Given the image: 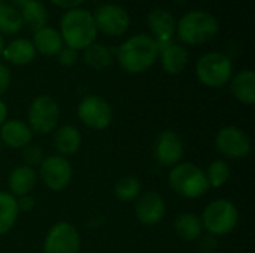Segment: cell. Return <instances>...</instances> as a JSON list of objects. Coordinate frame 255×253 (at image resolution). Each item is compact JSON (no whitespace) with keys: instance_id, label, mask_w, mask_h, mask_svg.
<instances>
[{"instance_id":"20","label":"cell","mask_w":255,"mask_h":253,"mask_svg":"<svg viewBox=\"0 0 255 253\" xmlns=\"http://www.w3.org/2000/svg\"><path fill=\"white\" fill-rule=\"evenodd\" d=\"M160 51H161V66L167 73L178 75L185 69L188 63V52L187 49H184V46L167 43L163 48H160Z\"/></svg>"},{"instance_id":"7","label":"cell","mask_w":255,"mask_h":253,"mask_svg":"<svg viewBox=\"0 0 255 253\" xmlns=\"http://www.w3.org/2000/svg\"><path fill=\"white\" fill-rule=\"evenodd\" d=\"M232 70L233 66L230 58L221 52H209L203 55L196 66L199 81L209 88L226 85L232 78Z\"/></svg>"},{"instance_id":"17","label":"cell","mask_w":255,"mask_h":253,"mask_svg":"<svg viewBox=\"0 0 255 253\" xmlns=\"http://www.w3.org/2000/svg\"><path fill=\"white\" fill-rule=\"evenodd\" d=\"M81 145H82V136L75 125L67 124L57 128L54 134V146L55 151L58 152L57 155H61L64 158L75 155L81 149Z\"/></svg>"},{"instance_id":"37","label":"cell","mask_w":255,"mask_h":253,"mask_svg":"<svg viewBox=\"0 0 255 253\" xmlns=\"http://www.w3.org/2000/svg\"><path fill=\"white\" fill-rule=\"evenodd\" d=\"M1 52H3V37L0 34V55H1Z\"/></svg>"},{"instance_id":"21","label":"cell","mask_w":255,"mask_h":253,"mask_svg":"<svg viewBox=\"0 0 255 253\" xmlns=\"http://www.w3.org/2000/svg\"><path fill=\"white\" fill-rule=\"evenodd\" d=\"M175 231L178 237L184 242H196L202 237L203 233V225L202 219L190 212L178 215L175 219Z\"/></svg>"},{"instance_id":"9","label":"cell","mask_w":255,"mask_h":253,"mask_svg":"<svg viewBox=\"0 0 255 253\" xmlns=\"http://www.w3.org/2000/svg\"><path fill=\"white\" fill-rule=\"evenodd\" d=\"M215 148L226 158L242 160L251 154V140L242 128L227 125L217 133Z\"/></svg>"},{"instance_id":"16","label":"cell","mask_w":255,"mask_h":253,"mask_svg":"<svg viewBox=\"0 0 255 253\" xmlns=\"http://www.w3.org/2000/svg\"><path fill=\"white\" fill-rule=\"evenodd\" d=\"M37 183V173L33 167H28L25 164L16 166L12 169L7 177V186H9V194L13 195L15 198L28 195L34 189Z\"/></svg>"},{"instance_id":"35","label":"cell","mask_w":255,"mask_h":253,"mask_svg":"<svg viewBox=\"0 0 255 253\" xmlns=\"http://www.w3.org/2000/svg\"><path fill=\"white\" fill-rule=\"evenodd\" d=\"M52 1L58 6H63V7H75V6L81 4L84 0H52Z\"/></svg>"},{"instance_id":"10","label":"cell","mask_w":255,"mask_h":253,"mask_svg":"<svg viewBox=\"0 0 255 253\" xmlns=\"http://www.w3.org/2000/svg\"><path fill=\"white\" fill-rule=\"evenodd\" d=\"M79 121L91 130H105L112 122V107L100 95H87L78 104Z\"/></svg>"},{"instance_id":"3","label":"cell","mask_w":255,"mask_h":253,"mask_svg":"<svg viewBox=\"0 0 255 253\" xmlns=\"http://www.w3.org/2000/svg\"><path fill=\"white\" fill-rule=\"evenodd\" d=\"M169 185L178 195L191 200L203 197L209 189L205 170L193 163L173 166L169 173Z\"/></svg>"},{"instance_id":"2","label":"cell","mask_w":255,"mask_h":253,"mask_svg":"<svg viewBox=\"0 0 255 253\" xmlns=\"http://www.w3.org/2000/svg\"><path fill=\"white\" fill-rule=\"evenodd\" d=\"M97 36L93 15L85 9H70L61 18V39L70 49L90 46Z\"/></svg>"},{"instance_id":"31","label":"cell","mask_w":255,"mask_h":253,"mask_svg":"<svg viewBox=\"0 0 255 253\" xmlns=\"http://www.w3.org/2000/svg\"><path fill=\"white\" fill-rule=\"evenodd\" d=\"M58 60H60V63L63 64V66H67V67H70V66H73L75 63H76V60H78V54H76V51L75 49H70V48H63L60 52H58Z\"/></svg>"},{"instance_id":"25","label":"cell","mask_w":255,"mask_h":253,"mask_svg":"<svg viewBox=\"0 0 255 253\" xmlns=\"http://www.w3.org/2000/svg\"><path fill=\"white\" fill-rule=\"evenodd\" d=\"M114 194L120 201L131 203L136 201L137 197L142 194V185L134 176H123L117 180L114 186Z\"/></svg>"},{"instance_id":"22","label":"cell","mask_w":255,"mask_h":253,"mask_svg":"<svg viewBox=\"0 0 255 253\" xmlns=\"http://www.w3.org/2000/svg\"><path fill=\"white\" fill-rule=\"evenodd\" d=\"M33 46L43 55H55L63 49V39L57 30L51 27H42L34 33Z\"/></svg>"},{"instance_id":"1","label":"cell","mask_w":255,"mask_h":253,"mask_svg":"<svg viewBox=\"0 0 255 253\" xmlns=\"http://www.w3.org/2000/svg\"><path fill=\"white\" fill-rule=\"evenodd\" d=\"M160 52L155 39L146 34H137L127 39L118 48V63L130 73H142L148 70L157 60Z\"/></svg>"},{"instance_id":"30","label":"cell","mask_w":255,"mask_h":253,"mask_svg":"<svg viewBox=\"0 0 255 253\" xmlns=\"http://www.w3.org/2000/svg\"><path fill=\"white\" fill-rule=\"evenodd\" d=\"M43 158L45 157H43V151H42L40 146L33 145V143H28L27 146L22 148V161H24L25 166L33 167V169L36 166L39 167V164L42 163Z\"/></svg>"},{"instance_id":"28","label":"cell","mask_w":255,"mask_h":253,"mask_svg":"<svg viewBox=\"0 0 255 253\" xmlns=\"http://www.w3.org/2000/svg\"><path fill=\"white\" fill-rule=\"evenodd\" d=\"M84 60L90 67L100 70V69H105L111 64L112 54H111L109 48L99 45V43H91L90 46L85 48Z\"/></svg>"},{"instance_id":"18","label":"cell","mask_w":255,"mask_h":253,"mask_svg":"<svg viewBox=\"0 0 255 253\" xmlns=\"http://www.w3.org/2000/svg\"><path fill=\"white\" fill-rule=\"evenodd\" d=\"M148 24L151 30L158 36V48H163L169 43V39L175 31V19L173 15L163 9H154L148 15Z\"/></svg>"},{"instance_id":"36","label":"cell","mask_w":255,"mask_h":253,"mask_svg":"<svg viewBox=\"0 0 255 253\" xmlns=\"http://www.w3.org/2000/svg\"><path fill=\"white\" fill-rule=\"evenodd\" d=\"M7 121V106L3 100H0V127Z\"/></svg>"},{"instance_id":"12","label":"cell","mask_w":255,"mask_h":253,"mask_svg":"<svg viewBox=\"0 0 255 253\" xmlns=\"http://www.w3.org/2000/svg\"><path fill=\"white\" fill-rule=\"evenodd\" d=\"M184 140L182 137L172 131L166 130L158 134L154 143V155L155 160L164 167H173L179 164L181 158L184 157Z\"/></svg>"},{"instance_id":"14","label":"cell","mask_w":255,"mask_h":253,"mask_svg":"<svg viewBox=\"0 0 255 253\" xmlns=\"http://www.w3.org/2000/svg\"><path fill=\"white\" fill-rule=\"evenodd\" d=\"M134 213L140 224H143L146 227H154V225L160 224L166 216L164 198L155 191L143 192L136 200Z\"/></svg>"},{"instance_id":"32","label":"cell","mask_w":255,"mask_h":253,"mask_svg":"<svg viewBox=\"0 0 255 253\" xmlns=\"http://www.w3.org/2000/svg\"><path fill=\"white\" fill-rule=\"evenodd\" d=\"M10 85V72L9 69L0 63V95H3Z\"/></svg>"},{"instance_id":"13","label":"cell","mask_w":255,"mask_h":253,"mask_svg":"<svg viewBox=\"0 0 255 253\" xmlns=\"http://www.w3.org/2000/svg\"><path fill=\"white\" fill-rule=\"evenodd\" d=\"M96 27L100 28L105 34L120 36L123 34L130 22L128 13L118 4H102L96 9L94 13Z\"/></svg>"},{"instance_id":"6","label":"cell","mask_w":255,"mask_h":253,"mask_svg":"<svg viewBox=\"0 0 255 253\" xmlns=\"http://www.w3.org/2000/svg\"><path fill=\"white\" fill-rule=\"evenodd\" d=\"M60 121V106L51 95L36 97L28 109V127L33 134H49L52 133Z\"/></svg>"},{"instance_id":"5","label":"cell","mask_w":255,"mask_h":253,"mask_svg":"<svg viewBox=\"0 0 255 253\" xmlns=\"http://www.w3.org/2000/svg\"><path fill=\"white\" fill-rule=\"evenodd\" d=\"M218 33V21L208 12L193 10L184 15L178 24V36L182 42L197 45L211 40Z\"/></svg>"},{"instance_id":"33","label":"cell","mask_w":255,"mask_h":253,"mask_svg":"<svg viewBox=\"0 0 255 253\" xmlns=\"http://www.w3.org/2000/svg\"><path fill=\"white\" fill-rule=\"evenodd\" d=\"M218 243H217V237L214 236H206L200 240V251L202 253H214L217 249Z\"/></svg>"},{"instance_id":"34","label":"cell","mask_w":255,"mask_h":253,"mask_svg":"<svg viewBox=\"0 0 255 253\" xmlns=\"http://www.w3.org/2000/svg\"><path fill=\"white\" fill-rule=\"evenodd\" d=\"M16 206L19 212H30L34 207V198L31 197V194L28 195H22L16 198Z\"/></svg>"},{"instance_id":"11","label":"cell","mask_w":255,"mask_h":253,"mask_svg":"<svg viewBox=\"0 0 255 253\" xmlns=\"http://www.w3.org/2000/svg\"><path fill=\"white\" fill-rule=\"evenodd\" d=\"M81 236L69 222H57L52 225L43 242L45 253H79Z\"/></svg>"},{"instance_id":"15","label":"cell","mask_w":255,"mask_h":253,"mask_svg":"<svg viewBox=\"0 0 255 253\" xmlns=\"http://www.w3.org/2000/svg\"><path fill=\"white\" fill-rule=\"evenodd\" d=\"M33 131L28 124L21 119H7L0 127V140L10 149H22L33 140Z\"/></svg>"},{"instance_id":"8","label":"cell","mask_w":255,"mask_h":253,"mask_svg":"<svg viewBox=\"0 0 255 253\" xmlns=\"http://www.w3.org/2000/svg\"><path fill=\"white\" fill-rule=\"evenodd\" d=\"M37 177H40L42 183L48 189L60 192L70 185L73 177V169L67 158L61 155H49L45 157L39 164Z\"/></svg>"},{"instance_id":"24","label":"cell","mask_w":255,"mask_h":253,"mask_svg":"<svg viewBox=\"0 0 255 253\" xmlns=\"http://www.w3.org/2000/svg\"><path fill=\"white\" fill-rule=\"evenodd\" d=\"M19 210L16 198L9 192L0 191V236L7 234L16 224Z\"/></svg>"},{"instance_id":"23","label":"cell","mask_w":255,"mask_h":253,"mask_svg":"<svg viewBox=\"0 0 255 253\" xmlns=\"http://www.w3.org/2000/svg\"><path fill=\"white\" fill-rule=\"evenodd\" d=\"M1 54L12 64L24 66V64H28L34 58L36 49H34L33 43L28 42L27 39H16V40L10 42L6 48H3Z\"/></svg>"},{"instance_id":"19","label":"cell","mask_w":255,"mask_h":253,"mask_svg":"<svg viewBox=\"0 0 255 253\" xmlns=\"http://www.w3.org/2000/svg\"><path fill=\"white\" fill-rule=\"evenodd\" d=\"M230 91L233 97L244 104L255 103V73L253 70H242L232 79Z\"/></svg>"},{"instance_id":"26","label":"cell","mask_w":255,"mask_h":253,"mask_svg":"<svg viewBox=\"0 0 255 253\" xmlns=\"http://www.w3.org/2000/svg\"><path fill=\"white\" fill-rule=\"evenodd\" d=\"M22 7V19L27 21L34 30L45 27L46 10L43 4L37 0H15Z\"/></svg>"},{"instance_id":"29","label":"cell","mask_w":255,"mask_h":253,"mask_svg":"<svg viewBox=\"0 0 255 253\" xmlns=\"http://www.w3.org/2000/svg\"><path fill=\"white\" fill-rule=\"evenodd\" d=\"M24 24V19L21 16V13L4 3H0V31L12 34L16 33Z\"/></svg>"},{"instance_id":"4","label":"cell","mask_w":255,"mask_h":253,"mask_svg":"<svg viewBox=\"0 0 255 253\" xmlns=\"http://www.w3.org/2000/svg\"><path fill=\"white\" fill-rule=\"evenodd\" d=\"M202 225L214 237H221L230 234L238 222H239V212L235 203L226 198L214 200L209 203L202 215Z\"/></svg>"},{"instance_id":"38","label":"cell","mask_w":255,"mask_h":253,"mask_svg":"<svg viewBox=\"0 0 255 253\" xmlns=\"http://www.w3.org/2000/svg\"><path fill=\"white\" fill-rule=\"evenodd\" d=\"M1 149H3V143H1V140H0V152H1Z\"/></svg>"},{"instance_id":"27","label":"cell","mask_w":255,"mask_h":253,"mask_svg":"<svg viewBox=\"0 0 255 253\" xmlns=\"http://www.w3.org/2000/svg\"><path fill=\"white\" fill-rule=\"evenodd\" d=\"M206 173V179L209 183V188H221L224 186L232 176V170L227 161L224 160H214L209 166Z\"/></svg>"}]
</instances>
